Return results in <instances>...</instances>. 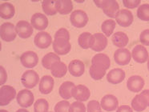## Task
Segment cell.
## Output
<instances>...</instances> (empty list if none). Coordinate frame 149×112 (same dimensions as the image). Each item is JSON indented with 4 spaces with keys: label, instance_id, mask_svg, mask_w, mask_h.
<instances>
[{
    "label": "cell",
    "instance_id": "cell-17",
    "mask_svg": "<svg viewBox=\"0 0 149 112\" xmlns=\"http://www.w3.org/2000/svg\"><path fill=\"white\" fill-rule=\"evenodd\" d=\"M144 84H145V82L143 79L139 75H133L130 77L127 82V89L129 90L130 91L134 93L139 92L143 88Z\"/></svg>",
    "mask_w": 149,
    "mask_h": 112
},
{
    "label": "cell",
    "instance_id": "cell-44",
    "mask_svg": "<svg viewBox=\"0 0 149 112\" xmlns=\"http://www.w3.org/2000/svg\"><path fill=\"white\" fill-rule=\"evenodd\" d=\"M140 94L145 97L146 99H147V101H148V106H149V90H143Z\"/></svg>",
    "mask_w": 149,
    "mask_h": 112
},
{
    "label": "cell",
    "instance_id": "cell-20",
    "mask_svg": "<svg viewBox=\"0 0 149 112\" xmlns=\"http://www.w3.org/2000/svg\"><path fill=\"white\" fill-rule=\"evenodd\" d=\"M125 72L120 68H115L110 70L107 74V80L111 84H118L123 82L125 79Z\"/></svg>",
    "mask_w": 149,
    "mask_h": 112
},
{
    "label": "cell",
    "instance_id": "cell-28",
    "mask_svg": "<svg viewBox=\"0 0 149 112\" xmlns=\"http://www.w3.org/2000/svg\"><path fill=\"white\" fill-rule=\"evenodd\" d=\"M74 86V83L70 82V81H67L64 82L61 84V86L58 89V93L59 95L61 96L63 99H70L72 97L71 95V90Z\"/></svg>",
    "mask_w": 149,
    "mask_h": 112
},
{
    "label": "cell",
    "instance_id": "cell-37",
    "mask_svg": "<svg viewBox=\"0 0 149 112\" xmlns=\"http://www.w3.org/2000/svg\"><path fill=\"white\" fill-rule=\"evenodd\" d=\"M70 103L67 100H63L58 102L55 106V112H69Z\"/></svg>",
    "mask_w": 149,
    "mask_h": 112
},
{
    "label": "cell",
    "instance_id": "cell-8",
    "mask_svg": "<svg viewBox=\"0 0 149 112\" xmlns=\"http://www.w3.org/2000/svg\"><path fill=\"white\" fill-rule=\"evenodd\" d=\"M53 49L58 55H65L71 51V45L70 42L65 38H55L53 42Z\"/></svg>",
    "mask_w": 149,
    "mask_h": 112
},
{
    "label": "cell",
    "instance_id": "cell-22",
    "mask_svg": "<svg viewBox=\"0 0 149 112\" xmlns=\"http://www.w3.org/2000/svg\"><path fill=\"white\" fill-rule=\"evenodd\" d=\"M55 9L61 15H68L73 10V3L71 0H56Z\"/></svg>",
    "mask_w": 149,
    "mask_h": 112
},
{
    "label": "cell",
    "instance_id": "cell-26",
    "mask_svg": "<svg viewBox=\"0 0 149 112\" xmlns=\"http://www.w3.org/2000/svg\"><path fill=\"white\" fill-rule=\"evenodd\" d=\"M51 71H52V75L55 78H62L65 76V74H67L68 67L64 63H63L61 61H58L52 65Z\"/></svg>",
    "mask_w": 149,
    "mask_h": 112
},
{
    "label": "cell",
    "instance_id": "cell-10",
    "mask_svg": "<svg viewBox=\"0 0 149 112\" xmlns=\"http://www.w3.org/2000/svg\"><path fill=\"white\" fill-rule=\"evenodd\" d=\"M71 95L74 99L79 102L87 101L91 95V92L88 87L84 85L79 84L78 86H74L71 90Z\"/></svg>",
    "mask_w": 149,
    "mask_h": 112
},
{
    "label": "cell",
    "instance_id": "cell-15",
    "mask_svg": "<svg viewBox=\"0 0 149 112\" xmlns=\"http://www.w3.org/2000/svg\"><path fill=\"white\" fill-rule=\"evenodd\" d=\"M35 44L37 47L40 49H46L50 47L52 42V38L51 35L45 31L39 32L34 38Z\"/></svg>",
    "mask_w": 149,
    "mask_h": 112
},
{
    "label": "cell",
    "instance_id": "cell-19",
    "mask_svg": "<svg viewBox=\"0 0 149 112\" xmlns=\"http://www.w3.org/2000/svg\"><path fill=\"white\" fill-rule=\"evenodd\" d=\"M54 79L50 75H44L39 82V90L40 93L43 95H48L52 92L54 88Z\"/></svg>",
    "mask_w": 149,
    "mask_h": 112
},
{
    "label": "cell",
    "instance_id": "cell-1",
    "mask_svg": "<svg viewBox=\"0 0 149 112\" xmlns=\"http://www.w3.org/2000/svg\"><path fill=\"white\" fill-rule=\"evenodd\" d=\"M95 5L103 9L104 13L110 18H116L120 9V5L116 0H95Z\"/></svg>",
    "mask_w": 149,
    "mask_h": 112
},
{
    "label": "cell",
    "instance_id": "cell-13",
    "mask_svg": "<svg viewBox=\"0 0 149 112\" xmlns=\"http://www.w3.org/2000/svg\"><path fill=\"white\" fill-rule=\"evenodd\" d=\"M114 59L118 65L125 66L129 63L132 59V54L126 48H120L115 52Z\"/></svg>",
    "mask_w": 149,
    "mask_h": 112
},
{
    "label": "cell",
    "instance_id": "cell-43",
    "mask_svg": "<svg viewBox=\"0 0 149 112\" xmlns=\"http://www.w3.org/2000/svg\"><path fill=\"white\" fill-rule=\"evenodd\" d=\"M116 112H133V111L129 106L123 105L120 106V107L118 108V110H117Z\"/></svg>",
    "mask_w": 149,
    "mask_h": 112
},
{
    "label": "cell",
    "instance_id": "cell-5",
    "mask_svg": "<svg viewBox=\"0 0 149 112\" xmlns=\"http://www.w3.org/2000/svg\"><path fill=\"white\" fill-rule=\"evenodd\" d=\"M70 20L71 24L77 28H82L87 25L88 22V16L84 10H76L71 14Z\"/></svg>",
    "mask_w": 149,
    "mask_h": 112
},
{
    "label": "cell",
    "instance_id": "cell-40",
    "mask_svg": "<svg viewBox=\"0 0 149 112\" xmlns=\"http://www.w3.org/2000/svg\"><path fill=\"white\" fill-rule=\"evenodd\" d=\"M139 41L143 46H149V29H146L139 35Z\"/></svg>",
    "mask_w": 149,
    "mask_h": 112
},
{
    "label": "cell",
    "instance_id": "cell-36",
    "mask_svg": "<svg viewBox=\"0 0 149 112\" xmlns=\"http://www.w3.org/2000/svg\"><path fill=\"white\" fill-rule=\"evenodd\" d=\"M69 112H86V106L82 102L76 101L70 105Z\"/></svg>",
    "mask_w": 149,
    "mask_h": 112
},
{
    "label": "cell",
    "instance_id": "cell-34",
    "mask_svg": "<svg viewBox=\"0 0 149 112\" xmlns=\"http://www.w3.org/2000/svg\"><path fill=\"white\" fill-rule=\"evenodd\" d=\"M137 17L143 21H149V4L144 3L137 10Z\"/></svg>",
    "mask_w": 149,
    "mask_h": 112
},
{
    "label": "cell",
    "instance_id": "cell-24",
    "mask_svg": "<svg viewBox=\"0 0 149 112\" xmlns=\"http://www.w3.org/2000/svg\"><path fill=\"white\" fill-rule=\"evenodd\" d=\"M111 41L113 42V44L117 47L123 48L127 45L128 42H129V38L124 32L118 31L116 32L111 36Z\"/></svg>",
    "mask_w": 149,
    "mask_h": 112
},
{
    "label": "cell",
    "instance_id": "cell-25",
    "mask_svg": "<svg viewBox=\"0 0 149 112\" xmlns=\"http://www.w3.org/2000/svg\"><path fill=\"white\" fill-rule=\"evenodd\" d=\"M15 9L13 4L10 3H1L0 5V16L2 19H9L13 18Z\"/></svg>",
    "mask_w": 149,
    "mask_h": 112
},
{
    "label": "cell",
    "instance_id": "cell-7",
    "mask_svg": "<svg viewBox=\"0 0 149 112\" xmlns=\"http://www.w3.org/2000/svg\"><path fill=\"white\" fill-rule=\"evenodd\" d=\"M16 99L19 105L24 108H27L31 106H32L35 98H34L33 93L31 90L24 89L20 90L19 92L18 93Z\"/></svg>",
    "mask_w": 149,
    "mask_h": 112
},
{
    "label": "cell",
    "instance_id": "cell-27",
    "mask_svg": "<svg viewBox=\"0 0 149 112\" xmlns=\"http://www.w3.org/2000/svg\"><path fill=\"white\" fill-rule=\"evenodd\" d=\"M106 69L99 64H91L89 73L91 77L95 80H100L105 76Z\"/></svg>",
    "mask_w": 149,
    "mask_h": 112
},
{
    "label": "cell",
    "instance_id": "cell-29",
    "mask_svg": "<svg viewBox=\"0 0 149 112\" xmlns=\"http://www.w3.org/2000/svg\"><path fill=\"white\" fill-rule=\"evenodd\" d=\"M58 61H61L58 54H55L53 52H50L43 56L42 59V65L46 69L51 70L52 65L55 63V62H58Z\"/></svg>",
    "mask_w": 149,
    "mask_h": 112
},
{
    "label": "cell",
    "instance_id": "cell-21",
    "mask_svg": "<svg viewBox=\"0 0 149 112\" xmlns=\"http://www.w3.org/2000/svg\"><path fill=\"white\" fill-rule=\"evenodd\" d=\"M68 70L72 76L80 77L84 73V63L78 59L72 60L68 65Z\"/></svg>",
    "mask_w": 149,
    "mask_h": 112
},
{
    "label": "cell",
    "instance_id": "cell-47",
    "mask_svg": "<svg viewBox=\"0 0 149 112\" xmlns=\"http://www.w3.org/2000/svg\"><path fill=\"white\" fill-rule=\"evenodd\" d=\"M148 69L149 70V58H148Z\"/></svg>",
    "mask_w": 149,
    "mask_h": 112
},
{
    "label": "cell",
    "instance_id": "cell-23",
    "mask_svg": "<svg viewBox=\"0 0 149 112\" xmlns=\"http://www.w3.org/2000/svg\"><path fill=\"white\" fill-rule=\"evenodd\" d=\"M148 106V103L147 99L141 94L137 95L134 97L132 101V107L134 111L138 112H141L144 111Z\"/></svg>",
    "mask_w": 149,
    "mask_h": 112
},
{
    "label": "cell",
    "instance_id": "cell-42",
    "mask_svg": "<svg viewBox=\"0 0 149 112\" xmlns=\"http://www.w3.org/2000/svg\"><path fill=\"white\" fill-rule=\"evenodd\" d=\"M0 80H1V82H0V84H1V86H3V84L6 83V81H7V72H6V70L4 69L3 67H0Z\"/></svg>",
    "mask_w": 149,
    "mask_h": 112
},
{
    "label": "cell",
    "instance_id": "cell-18",
    "mask_svg": "<svg viewBox=\"0 0 149 112\" xmlns=\"http://www.w3.org/2000/svg\"><path fill=\"white\" fill-rule=\"evenodd\" d=\"M100 105L101 107L106 111H113L118 107L119 101L116 96L112 95H107L101 99Z\"/></svg>",
    "mask_w": 149,
    "mask_h": 112
},
{
    "label": "cell",
    "instance_id": "cell-45",
    "mask_svg": "<svg viewBox=\"0 0 149 112\" xmlns=\"http://www.w3.org/2000/svg\"><path fill=\"white\" fill-rule=\"evenodd\" d=\"M16 112H29V111H27L26 109H19V110H18Z\"/></svg>",
    "mask_w": 149,
    "mask_h": 112
},
{
    "label": "cell",
    "instance_id": "cell-4",
    "mask_svg": "<svg viewBox=\"0 0 149 112\" xmlns=\"http://www.w3.org/2000/svg\"><path fill=\"white\" fill-rule=\"evenodd\" d=\"M16 95V90L13 86H2L0 88V106H3L10 103Z\"/></svg>",
    "mask_w": 149,
    "mask_h": 112
},
{
    "label": "cell",
    "instance_id": "cell-33",
    "mask_svg": "<svg viewBox=\"0 0 149 112\" xmlns=\"http://www.w3.org/2000/svg\"><path fill=\"white\" fill-rule=\"evenodd\" d=\"M91 34L89 32H84L79 36L78 43L79 47H81L83 49L87 50L90 48V39H91Z\"/></svg>",
    "mask_w": 149,
    "mask_h": 112
},
{
    "label": "cell",
    "instance_id": "cell-6",
    "mask_svg": "<svg viewBox=\"0 0 149 112\" xmlns=\"http://www.w3.org/2000/svg\"><path fill=\"white\" fill-rule=\"evenodd\" d=\"M39 81V76L35 70H29L25 71L22 75L21 82L23 86L26 88L31 89L38 84Z\"/></svg>",
    "mask_w": 149,
    "mask_h": 112
},
{
    "label": "cell",
    "instance_id": "cell-31",
    "mask_svg": "<svg viewBox=\"0 0 149 112\" xmlns=\"http://www.w3.org/2000/svg\"><path fill=\"white\" fill-rule=\"evenodd\" d=\"M116 22L114 21L112 19H108V20H105L103 23H102V31L105 35L106 37H109L113 33L114 30L116 28Z\"/></svg>",
    "mask_w": 149,
    "mask_h": 112
},
{
    "label": "cell",
    "instance_id": "cell-38",
    "mask_svg": "<svg viewBox=\"0 0 149 112\" xmlns=\"http://www.w3.org/2000/svg\"><path fill=\"white\" fill-rule=\"evenodd\" d=\"M101 105L100 102L96 100H91L88 102L87 106V111L88 112H102Z\"/></svg>",
    "mask_w": 149,
    "mask_h": 112
},
{
    "label": "cell",
    "instance_id": "cell-11",
    "mask_svg": "<svg viewBox=\"0 0 149 112\" xmlns=\"http://www.w3.org/2000/svg\"><path fill=\"white\" fill-rule=\"evenodd\" d=\"M20 62L26 68H33L38 64L39 57L34 51H26L20 56Z\"/></svg>",
    "mask_w": 149,
    "mask_h": 112
},
{
    "label": "cell",
    "instance_id": "cell-41",
    "mask_svg": "<svg viewBox=\"0 0 149 112\" xmlns=\"http://www.w3.org/2000/svg\"><path fill=\"white\" fill-rule=\"evenodd\" d=\"M140 3H141L140 0H123V6L129 9L136 8Z\"/></svg>",
    "mask_w": 149,
    "mask_h": 112
},
{
    "label": "cell",
    "instance_id": "cell-16",
    "mask_svg": "<svg viewBox=\"0 0 149 112\" xmlns=\"http://www.w3.org/2000/svg\"><path fill=\"white\" fill-rule=\"evenodd\" d=\"M31 26L38 31H43L48 26V19L47 16L41 13H36L31 17Z\"/></svg>",
    "mask_w": 149,
    "mask_h": 112
},
{
    "label": "cell",
    "instance_id": "cell-32",
    "mask_svg": "<svg viewBox=\"0 0 149 112\" xmlns=\"http://www.w3.org/2000/svg\"><path fill=\"white\" fill-rule=\"evenodd\" d=\"M42 10L47 15H54L57 13L55 9V1L53 0H43L42 2Z\"/></svg>",
    "mask_w": 149,
    "mask_h": 112
},
{
    "label": "cell",
    "instance_id": "cell-39",
    "mask_svg": "<svg viewBox=\"0 0 149 112\" xmlns=\"http://www.w3.org/2000/svg\"><path fill=\"white\" fill-rule=\"evenodd\" d=\"M65 38L67 40H70V34H69V31H68L67 29L65 28H60L59 30H58L55 35V38Z\"/></svg>",
    "mask_w": 149,
    "mask_h": 112
},
{
    "label": "cell",
    "instance_id": "cell-14",
    "mask_svg": "<svg viewBox=\"0 0 149 112\" xmlns=\"http://www.w3.org/2000/svg\"><path fill=\"white\" fill-rule=\"evenodd\" d=\"M132 57L136 63H144L145 62L148 60V52L143 45H136V47L133 48Z\"/></svg>",
    "mask_w": 149,
    "mask_h": 112
},
{
    "label": "cell",
    "instance_id": "cell-2",
    "mask_svg": "<svg viewBox=\"0 0 149 112\" xmlns=\"http://www.w3.org/2000/svg\"><path fill=\"white\" fill-rule=\"evenodd\" d=\"M107 46V38L102 33L91 35L90 39V48L96 52L104 51Z\"/></svg>",
    "mask_w": 149,
    "mask_h": 112
},
{
    "label": "cell",
    "instance_id": "cell-3",
    "mask_svg": "<svg viewBox=\"0 0 149 112\" xmlns=\"http://www.w3.org/2000/svg\"><path fill=\"white\" fill-rule=\"evenodd\" d=\"M17 36L15 26L11 22H4L0 26V37L5 42L14 41Z\"/></svg>",
    "mask_w": 149,
    "mask_h": 112
},
{
    "label": "cell",
    "instance_id": "cell-30",
    "mask_svg": "<svg viewBox=\"0 0 149 112\" xmlns=\"http://www.w3.org/2000/svg\"><path fill=\"white\" fill-rule=\"evenodd\" d=\"M91 64H99L104 67L106 70L109 69L111 65V61L109 57L105 54H97L95 55L91 59Z\"/></svg>",
    "mask_w": 149,
    "mask_h": 112
},
{
    "label": "cell",
    "instance_id": "cell-9",
    "mask_svg": "<svg viewBox=\"0 0 149 112\" xmlns=\"http://www.w3.org/2000/svg\"><path fill=\"white\" fill-rule=\"evenodd\" d=\"M116 21L121 26L127 27L132 25L134 20L132 13L129 10H120L116 15Z\"/></svg>",
    "mask_w": 149,
    "mask_h": 112
},
{
    "label": "cell",
    "instance_id": "cell-12",
    "mask_svg": "<svg viewBox=\"0 0 149 112\" xmlns=\"http://www.w3.org/2000/svg\"><path fill=\"white\" fill-rule=\"evenodd\" d=\"M15 31L17 35L22 38H27L33 34V26L29 22L25 20H22L17 22L15 26Z\"/></svg>",
    "mask_w": 149,
    "mask_h": 112
},
{
    "label": "cell",
    "instance_id": "cell-46",
    "mask_svg": "<svg viewBox=\"0 0 149 112\" xmlns=\"http://www.w3.org/2000/svg\"><path fill=\"white\" fill-rule=\"evenodd\" d=\"M0 112H8L6 110H0Z\"/></svg>",
    "mask_w": 149,
    "mask_h": 112
},
{
    "label": "cell",
    "instance_id": "cell-35",
    "mask_svg": "<svg viewBox=\"0 0 149 112\" xmlns=\"http://www.w3.org/2000/svg\"><path fill=\"white\" fill-rule=\"evenodd\" d=\"M49 109L48 102L44 99L36 100L34 105V112H47Z\"/></svg>",
    "mask_w": 149,
    "mask_h": 112
}]
</instances>
